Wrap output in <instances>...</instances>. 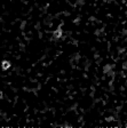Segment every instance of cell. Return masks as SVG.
Here are the masks:
<instances>
[{"instance_id":"cell-1","label":"cell","mask_w":127,"mask_h":128,"mask_svg":"<svg viewBox=\"0 0 127 128\" xmlns=\"http://www.w3.org/2000/svg\"><path fill=\"white\" fill-rule=\"evenodd\" d=\"M1 68H2V70H8L10 68V62L9 61H2L1 62Z\"/></svg>"},{"instance_id":"cell-2","label":"cell","mask_w":127,"mask_h":128,"mask_svg":"<svg viewBox=\"0 0 127 128\" xmlns=\"http://www.w3.org/2000/svg\"><path fill=\"white\" fill-rule=\"evenodd\" d=\"M55 34H56V36H55V37H56V38H60V37H61V34H62V32H61V29L58 30V31H57V32L55 33Z\"/></svg>"}]
</instances>
